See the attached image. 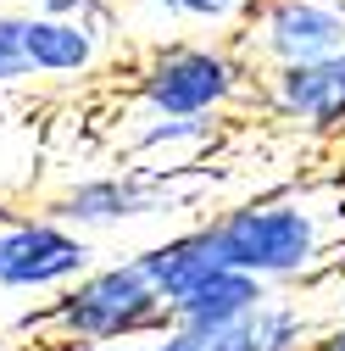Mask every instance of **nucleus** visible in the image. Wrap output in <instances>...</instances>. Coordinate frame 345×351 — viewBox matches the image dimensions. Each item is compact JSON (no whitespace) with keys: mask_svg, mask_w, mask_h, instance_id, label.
<instances>
[{"mask_svg":"<svg viewBox=\"0 0 345 351\" xmlns=\"http://www.w3.org/2000/svg\"><path fill=\"white\" fill-rule=\"evenodd\" d=\"M212 256L256 285H312L345 262V184L312 179L201 217Z\"/></svg>","mask_w":345,"mask_h":351,"instance_id":"obj_1","label":"nucleus"},{"mask_svg":"<svg viewBox=\"0 0 345 351\" xmlns=\"http://www.w3.org/2000/svg\"><path fill=\"white\" fill-rule=\"evenodd\" d=\"M162 329H172L167 301L140 274L134 256L90 268L78 285H67L45 313L23 318V335L56 340V346H112V340H140V335L156 340Z\"/></svg>","mask_w":345,"mask_h":351,"instance_id":"obj_2","label":"nucleus"},{"mask_svg":"<svg viewBox=\"0 0 345 351\" xmlns=\"http://www.w3.org/2000/svg\"><path fill=\"white\" fill-rule=\"evenodd\" d=\"M251 90V62L223 39H162L134 67V101L151 117L218 123Z\"/></svg>","mask_w":345,"mask_h":351,"instance_id":"obj_3","label":"nucleus"},{"mask_svg":"<svg viewBox=\"0 0 345 351\" xmlns=\"http://www.w3.org/2000/svg\"><path fill=\"white\" fill-rule=\"evenodd\" d=\"M195 201V173L190 167H123V173H95V179L67 184L45 217H56L73 234H101L123 223H145V217L179 212Z\"/></svg>","mask_w":345,"mask_h":351,"instance_id":"obj_4","label":"nucleus"},{"mask_svg":"<svg viewBox=\"0 0 345 351\" xmlns=\"http://www.w3.org/2000/svg\"><path fill=\"white\" fill-rule=\"evenodd\" d=\"M345 51V0H256L240 28V56L268 73Z\"/></svg>","mask_w":345,"mask_h":351,"instance_id":"obj_5","label":"nucleus"},{"mask_svg":"<svg viewBox=\"0 0 345 351\" xmlns=\"http://www.w3.org/2000/svg\"><path fill=\"white\" fill-rule=\"evenodd\" d=\"M95 268V245L56 217H6L0 223V290H67Z\"/></svg>","mask_w":345,"mask_h":351,"instance_id":"obj_6","label":"nucleus"},{"mask_svg":"<svg viewBox=\"0 0 345 351\" xmlns=\"http://www.w3.org/2000/svg\"><path fill=\"white\" fill-rule=\"evenodd\" d=\"M262 106L295 128H312V134L345 128V51L323 62L262 73Z\"/></svg>","mask_w":345,"mask_h":351,"instance_id":"obj_7","label":"nucleus"},{"mask_svg":"<svg viewBox=\"0 0 345 351\" xmlns=\"http://www.w3.org/2000/svg\"><path fill=\"white\" fill-rule=\"evenodd\" d=\"M268 295H273L268 285H256V279H245V274H234V268L218 262L201 285H190L179 301L167 306V318H172V329H184V335H195V340H212V335L234 329L240 318H251Z\"/></svg>","mask_w":345,"mask_h":351,"instance_id":"obj_8","label":"nucleus"},{"mask_svg":"<svg viewBox=\"0 0 345 351\" xmlns=\"http://www.w3.org/2000/svg\"><path fill=\"white\" fill-rule=\"evenodd\" d=\"M312 335H318L312 313H301V306L284 301V295H268V301L256 306L251 318H240L234 329L201 340V351H307Z\"/></svg>","mask_w":345,"mask_h":351,"instance_id":"obj_9","label":"nucleus"},{"mask_svg":"<svg viewBox=\"0 0 345 351\" xmlns=\"http://www.w3.org/2000/svg\"><path fill=\"white\" fill-rule=\"evenodd\" d=\"M112 39L78 23H51L28 12V51H34V78H90L106 62Z\"/></svg>","mask_w":345,"mask_h":351,"instance_id":"obj_10","label":"nucleus"},{"mask_svg":"<svg viewBox=\"0 0 345 351\" xmlns=\"http://www.w3.org/2000/svg\"><path fill=\"white\" fill-rule=\"evenodd\" d=\"M134 262H140V274L156 285V295H162L167 306L179 301L190 285H201L212 268H218V256H212V240H206L201 223H190V229H179V234H167V240L134 251Z\"/></svg>","mask_w":345,"mask_h":351,"instance_id":"obj_11","label":"nucleus"},{"mask_svg":"<svg viewBox=\"0 0 345 351\" xmlns=\"http://www.w3.org/2000/svg\"><path fill=\"white\" fill-rule=\"evenodd\" d=\"M140 6L156 17V23H172V28H245V17L256 12V0H140Z\"/></svg>","mask_w":345,"mask_h":351,"instance_id":"obj_12","label":"nucleus"},{"mask_svg":"<svg viewBox=\"0 0 345 351\" xmlns=\"http://www.w3.org/2000/svg\"><path fill=\"white\" fill-rule=\"evenodd\" d=\"M212 140H218V123H172V117H151L134 140H128V151H145V156H190V151H206Z\"/></svg>","mask_w":345,"mask_h":351,"instance_id":"obj_13","label":"nucleus"},{"mask_svg":"<svg viewBox=\"0 0 345 351\" xmlns=\"http://www.w3.org/2000/svg\"><path fill=\"white\" fill-rule=\"evenodd\" d=\"M34 84V51H28V12H0V90Z\"/></svg>","mask_w":345,"mask_h":351,"instance_id":"obj_14","label":"nucleus"},{"mask_svg":"<svg viewBox=\"0 0 345 351\" xmlns=\"http://www.w3.org/2000/svg\"><path fill=\"white\" fill-rule=\"evenodd\" d=\"M34 17H51V23H78V28H95V34H117L123 12L112 0H34Z\"/></svg>","mask_w":345,"mask_h":351,"instance_id":"obj_15","label":"nucleus"},{"mask_svg":"<svg viewBox=\"0 0 345 351\" xmlns=\"http://www.w3.org/2000/svg\"><path fill=\"white\" fill-rule=\"evenodd\" d=\"M145 351H201V340H195V335H184V329H162Z\"/></svg>","mask_w":345,"mask_h":351,"instance_id":"obj_16","label":"nucleus"},{"mask_svg":"<svg viewBox=\"0 0 345 351\" xmlns=\"http://www.w3.org/2000/svg\"><path fill=\"white\" fill-rule=\"evenodd\" d=\"M307 351H345V324H340V318H334V324H329V329H318V335H312V346H307Z\"/></svg>","mask_w":345,"mask_h":351,"instance_id":"obj_17","label":"nucleus"},{"mask_svg":"<svg viewBox=\"0 0 345 351\" xmlns=\"http://www.w3.org/2000/svg\"><path fill=\"white\" fill-rule=\"evenodd\" d=\"M334 318L345 324V274H340V290H334Z\"/></svg>","mask_w":345,"mask_h":351,"instance_id":"obj_18","label":"nucleus"}]
</instances>
